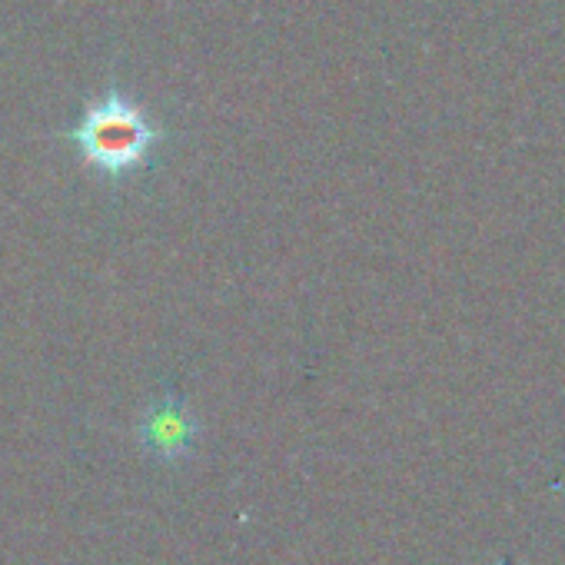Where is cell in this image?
<instances>
[{
    "instance_id": "1",
    "label": "cell",
    "mask_w": 565,
    "mask_h": 565,
    "mask_svg": "<svg viewBox=\"0 0 565 565\" xmlns=\"http://www.w3.org/2000/svg\"><path fill=\"white\" fill-rule=\"evenodd\" d=\"M64 140L97 177L107 183H124L137 170L150 167L167 140V127L150 120V114L124 87L110 84L87 104L81 120L64 130Z\"/></svg>"
},
{
    "instance_id": "2",
    "label": "cell",
    "mask_w": 565,
    "mask_h": 565,
    "mask_svg": "<svg viewBox=\"0 0 565 565\" xmlns=\"http://www.w3.org/2000/svg\"><path fill=\"white\" fill-rule=\"evenodd\" d=\"M196 436H200L196 416L180 396H170V393L147 403V409L137 419V439L143 452H150L157 462H167V466L183 462L193 452Z\"/></svg>"
}]
</instances>
